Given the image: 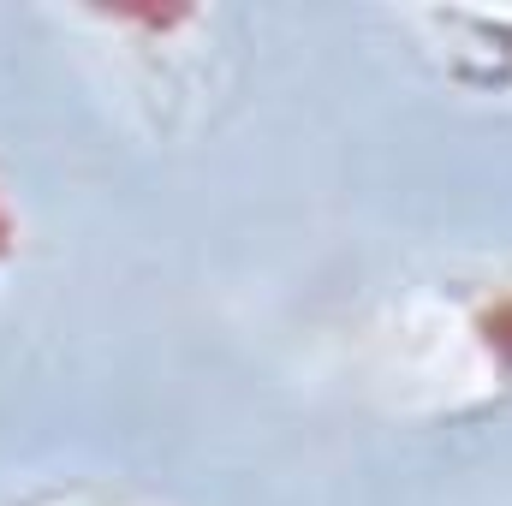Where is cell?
Segmentation results:
<instances>
[{"mask_svg":"<svg viewBox=\"0 0 512 506\" xmlns=\"http://www.w3.org/2000/svg\"><path fill=\"white\" fill-rule=\"evenodd\" d=\"M435 30H447L453 78L477 90H512V12H429Z\"/></svg>","mask_w":512,"mask_h":506,"instance_id":"obj_1","label":"cell"},{"mask_svg":"<svg viewBox=\"0 0 512 506\" xmlns=\"http://www.w3.org/2000/svg\"><path fill=\"white\" fill-rule=\"evenodd\" d=\"M471 340L483 346V358L501 370V376H512V280H501V286H489L477 304H471Z\"/></svg>","mask_w":512,"mask_h":506,"instance_id":"obj_2","label":"cell"},{"mask_svg":"<svg viewBox=\"0 0 512 506\" xmlns=\"http://www.w3.org/2000/svg\"><path fill=\"white\" fill-rule=\"evenodd\" d=\"M12 251H18V209H12L6 191H0V262H6Z\"/></svg>","mask_w":512,"mask_h":506,"instance_id":"obj_3","label":"cell"}]
</instances>
